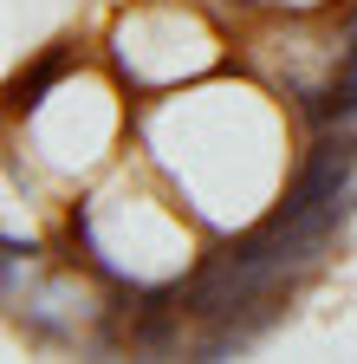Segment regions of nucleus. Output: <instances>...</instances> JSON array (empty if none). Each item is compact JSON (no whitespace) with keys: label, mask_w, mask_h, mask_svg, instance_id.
Masks as SVG:
<instances>
[{"label":"nucleus","mask_w":357,"mask_h":364,"mask_svg":"<svg viewBox=\"0 0 357 364\" xmlns=\"http://www.w3.org/2000/svg\"><path fill=\"white\" fill-rule=\"evenodd\" d=\"M344 189H357V130H319V136L292 156L273 215H312V208L338 202Z\"/></svg>","instance_id":"obj_1"},{"label":"nucleus","mask_w":357,"mask_h":364,"mask_svg":"<svg viewBox=\"0 0 357 364\" xmlns=\"http://www.w3.org/2000/svg\"><path fill=\"white\" fill-rule=\"evenodd\" d=\"M65 72H72V53L59 46V53H46V59H39V65H33L26 78H13V111H26V117H33L39 105H46V91H53V85H59Z\"/></svg>","instance_id":"obj_2"},{"label":"nucleus","mask_w":357,"mask_h":364,"mask_svg":"<svg viewBox=\"0 0 357 364\" xmlns=\"http://www.w3.org/2000/svg\"><path fill=\"white\" fill-rule=\"evenodd\" d=\"M228 7H241V14H253V7H266V0H228Z\"/></svg>","instance_id":"obj_3"}]
</instances>
